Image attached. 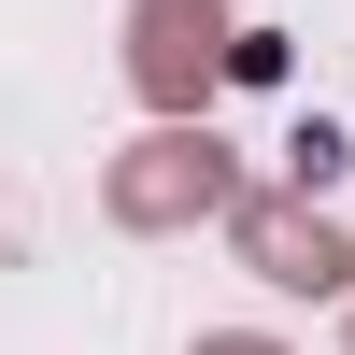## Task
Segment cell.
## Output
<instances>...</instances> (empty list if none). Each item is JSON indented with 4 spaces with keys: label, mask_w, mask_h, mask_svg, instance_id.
Segmentation results:
<instances>
[{
    "label": "cell",
    "mask_w": 355,
    "mask_h": 355,
    "mask_svg": "<svg viewBox=\"0 0 355 355\" xmlns=\"http://www.w3.org/2000/svg\"><path fill=\"white\" fill-rule=\"evenodd\" d=\"M227 157H214V128H185V114H157V128L128 142V157L100 171V214L114 227H142V242H157V227H199V214H227Z\"/></svg>",
    "instance_id": "cell-1"
},
{
    "label": "cell",
    "mask_w": 355,
    "mask_h": 355,
    "mask_svg": "<svg viewBox=\"0 0 355 355\" xmlns=\"http://www.w3.org/2000/svg\"><path fill=\"white\" fill-rule=\"evenodd\" d=\"M227 242H242V270L284 284V299H341V284H355V242L313 214V185L299 199H227Z\"/></svg>",
    "instance_id": "cell-3"
},
{
    "label": "cell",
    "mask_w": 355,
    "mask_h": 355,
    "mask_svg": "<svg viewBox=\"0 0 355 355\" xmlns=\"http://www.w3.org/2000/svg\"><path fill=\"white\" fill-rule=\"evenodd\" d=\"M199 355H284V341H242V327H227V341H199Z\"/></svg>",
    "instance_id": "cell-4"
},
{
    "label": "cell",
    "mask_w": 355,
    "mask_h": 355,
    "mask_svg": "<svg viewBox=\"0 0 355 355\" xmlns=\"http://www.w3.org/2000/svg\"><path fill=\"white\" fill-rule=\"evenodd\" d=\"M214 71H242L227 0H128V85H142V114H199Z\"/></svg>",
    "instance_id": "cell-2"
}]
</instances>
